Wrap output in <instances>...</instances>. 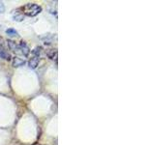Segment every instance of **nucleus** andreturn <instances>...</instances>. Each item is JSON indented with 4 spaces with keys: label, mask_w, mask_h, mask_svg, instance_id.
<instances>
[{
    "label": "nucleus",
    "mask_w": 155,
    "mask_h": 145,
    "mask_svg": "<svg viewBox=\"0 0 155 145\" xmlns=\"http://www.w3.org/2000/svg\"><path fill=\"white\" fill-rule=\"evenodd\" d=\"M7 45H8V47L10 48L11 50H13L14 52H19V48H18V45H17L16 43L11 41V40H7Z\"/></svg>",
    "instance_id": "nucleus-6"
},
{
    "label": "nucleus",
    "mask_w": 155,
    "mask_h": 145,
    "mask_svg": "<svg viewBox=\"0 0 155 145\" xmlns=\"http://www.w3.org/2000/svg\"><path fill=\"white\" fill-rule=\"evenodd\" d=\"M19 11H21L23 16L25 14L27 17H35L42 12V7L35 3H28L19 8Z\"/></svg>",
    "instance_id": "nucleus-1"
},
{
    "label": "nucleus",
    "mask_w": 155,
    "mask_h": 145,
    "mask_svg": "<svg viewBox=\"0 0 155 145\" xmlns=\"http://www.w3.org/2000/svg\"><path fill=\"white\" fill-rule=\"evenodd\" d=\"M18 48H19V52L23 54L24 56H28L29 53H30V50H29V47L27 46V44L24 42V41H21V43L18 44Z\"/></svg>",
    "instance_id": "nucleus-3"
},
{
    "label": "nucleus",
    "mask_w": 155,
    "mask_h": 145,
    "mask_svg": "<svg viewBox=\"0 0 155 145\" xmlns=\"http://www.w3.org/2000/svg\"><path fill=\"white\" fill-rule=\"evenodd\" d=\"M33 145H40V144H39V143H34Z\"/></svg>",
    "instance_id": "nucleus-11"
},
{
    "label": "nucleus",
    "mask_w": 155,
    "mask_h": 145,
    "mask_svg": "<svg viewBox=\"0 0 155 145\" xmlns=\"http://www.w3.org/2000/svg\"><path fill=\"white\" fill-rule=\"evenodd\" d=\"M6 34L9 36V37H16L18 35V31L16 30V29H13V28H9L6 30Z\"/></svg>",
    "instance_id": "nucleus-9"
},
{
    "label": "nucleus",
    "mask_w": 155,
    "mask_h": 145,
    "mask_svg": "<svg viewBox=\"0 0 155 145\" xmlns=\"http://www.w3.org/2000/svg\"><path fill=\"white\" fill-rule=\"evenodd\" d=\"M4 12H5V6H4L3 2L0 1V14H3Z\"/></svg>",
    "instance_id": "nucleus-10"
},
{
    "label": "nucleus",
    "mask_w": 155,
    "mask_h": 145,
    "mask_svg": "<svg viewBox=\"0 0 155 145\" xmlns=\"http://www.w3.org/2000/svg\"><path fill=\"white\" fill-rule=\"evenodd\" d=\"M47 55L48 56V58H51V59L56 60L57 51H56V50H53V48H51V50H47Z\"/></svg>",
    "instance_id": "nucleus-7"
},
{
    "label": "nucleus",
    "mask_w": 155,
    "mask_h": 145,
    "mask_svg": "<svg viewBox=\"0 0 155 145\" xmlns=\"http://www.w3.org/2000/svg\"><path fill=\"white\" fill-rule=\"evenodd\" d=\"M12 64H13V67H15V68L21 67V66H23L24 64H25V60L21 59V58H19L18 56H15V57H13Z\"/></svg>",
    "instance_id": "nucleus-4"
},
{
    "label": "nucleus",
    "mask_w": 155,
    "mask_h": 145,
    "mask_svg": "<svg viewBox=\"0 0 155 145\" xmlns=\"http://www.w3.org/2000/svg\"><path fill=\"white\" fill-rule=\"evenodd\" d=\"M0 57L3 58V59H5V60L11 59V55H10V53L7 51V50L2 45H0Z\"/></svg>",
    "instance_id": "nucleus-5"
},
{
    "label": "nucleus",
    "mask_w": 155,
    "mask_h": 145,
    "mask_svg": "<svg viewBox=\"0 0 155 145\" xmlns=\"http://www.w3.org/2000/svg\"><path fill=\"white\" fill-rule=\"evenodd\" d=\"M41 50H42L41 47H36L32 50V57L28 61V65H29V67L31 68V69H36V68H37V66L39 64V61H40Z\"/></svg>",
    "instance_id": "nucleus-2"
},
{
    "label": "nucleus",
    "mask_w": 155,
    "mask_h": 145,
    "mask_svg": "<svg viewBox=\"0 0 155 145\" xmlns=\"http://www.w3.org/2000/svg\"><path fill=\"white\" fill-rule=\"evenodd\" d=\"M24 16L22 14L21 12H19V10H16V11L14 12V19L15 21H21L22 19H23Z\"/></svg>",
    "instance_id": "nucleus-8"
}]
</instances>
